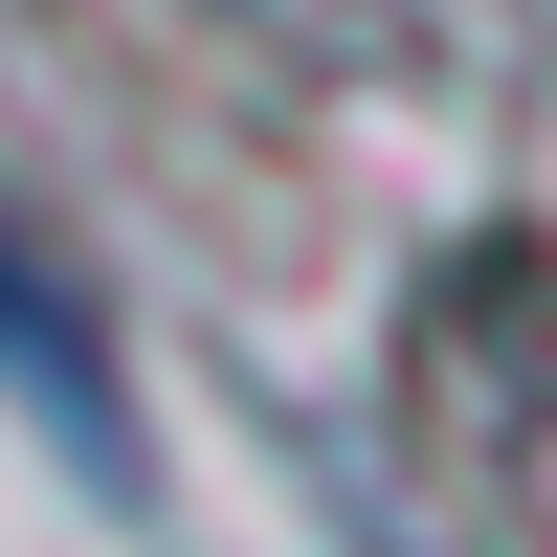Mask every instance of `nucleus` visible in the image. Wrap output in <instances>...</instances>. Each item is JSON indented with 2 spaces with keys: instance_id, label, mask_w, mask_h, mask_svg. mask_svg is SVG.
<instances>
[{
  "instance_id": "1",
  "label": "nucleus",
  "mask_w": 557,
  "mask_h": 557,
  "mask_svg": "<svg viewBox=\"0 0 557 557\" xmlns=\"http://www.w3.org/2000/svg\"><path fill=\"white\" fill-rule=\"evenodd\" d=\"M0 380L45 401V446H67V469H134V401H112V357H89V290L23 246V223H0Z\"/></svg>"
}]
</instances>
